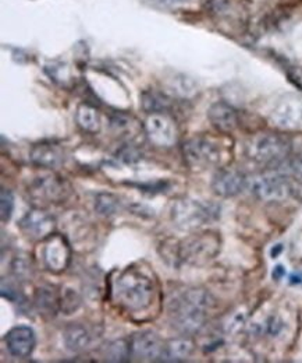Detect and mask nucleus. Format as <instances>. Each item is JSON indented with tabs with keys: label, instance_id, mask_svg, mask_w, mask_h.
Segmentation results:
<instances>
[{
	"label": "nucleus",
	"instance_id": "f257e3e1",
	"mask_svg": "<svg viewBox=\"0 0 302 363\" xmlns=\"http://www.w3.org/2000/svg\"><path fill=\"white\" fill-rule=\"evenodd\" d=\"M216 306L215 298L202 288H188L175 294L168 302V315L173 327L184 335L198 333Z\"/></svg>",
	"mask_w": 302,
	"mask_h": 363
},
{
	"label": "nucleus",
	"instance_id": "f03ea898",
	"mask_svg": "<svg viewBox=\"0 0 302 363\" xmlns=\"http://www.w3.org/2000/svg\"><path fill=\"white\" fill-rule=\"evenodd\" d=\"M112 298L127 312H145L155 298L153 281L142 270L127 267L115 278L112 284Z\"/></svg>",
	"mask_w": 302,
	"mask_h": 363
},
{
	"label": "nucleus",
	"instance_id": "7ed1b4c3",
	"mask_svg": "<svg viewBox=\"0 0 302 363\" xmlns=\"http://www.w3.org/2000/svg\"><path fill=\"white\" fill-rule=\"evenodd\" d=\"M247 157L262 167H281L293 151L291 141L283 135L259 133L247 144Z\"/></svg>",
	"mask_w": 302,
	"mask_h": 363
},
{
	"label": "nucleus",
	"instance_id": "20e7f679",
	"mask_svg": "<svg viewBox=\"0 0 302 363\" xmlns=\"http://www.w3.org/2000/svg\"><path fill=\"white\" fill-rule=\"evenodd\" d=\"M220 208L212 204L194 199H180L173 203L170 216L173 224L181 230H195L216 221Z\"/></svg>",
	"mask_w": 302,
	"mask_h": 363
},
{
	"label": "nucleus",
	"instance_id": "39448f33",
	"mask_svg": "<svg viewBox=\"0 0 302 363\" xmlns=\"http://www.w3.org/2000/svg\"><path fill=\"white\" fill-rule=\"evenodd\" d=\"M221 240L216 232H201L188 236L178 246V259L191 266H204L220 253Z\"/></svg>",
	"mask_w": 302,
	"mask_h": 363
},
{
	"label": "nucleus",
	"instance_id": "423d86ee",
	"mask_svg": "<svg viewBox=\"0 0 302 363\" xmlns=\"http://www.w3.org/2000/svg\"><path fill=\"white\" fill-rule=\"evenodd\" d=\"M181 151L185 164L194 171H207L220 165L223 160L221 145L212 137L197 136L188 138L182 144Z\"/></svg>",
	"mask_w": 302,
	"mask_h": 363
},
{
	"label": "nucleus",
	"instance_id": "0eeeda50",
	"mask_svg": "<svg viewBox=\"0 0 302 363\" xmlns=\"http://www.w3.org/2000/svg\"><path fill=\"white\" fill-rule=\"evenodd\" d=\"M27 193L35 203L59 204L69 199L71 194V186L64 178L53 172H45L30 179Z\"/></svg>",
	"mask_w": 302,
	"mask_h": 363
},
{
	"label": "nucleus",
	"instance_id": "6e6552de",
	"mask_svg": "<svg viewBox=\"0 0 302 363\" xmlns=\"http://www.w3.org/2000/svg\"><path fill=\"white\" fill-rule=\"evenodd\" d=\"M252 194L265 203H283L294 193V186L283 172L270 171L257 177L251 183Z\"/></svg>",
	"mask_w": 302,
	"mask_h": 363
},
{
	"label": "nucleus",
	"instance_id": "1a4fd4ad",
	"mask_svg": "<svg viewBox=\"0 0 302 363\" xmlns=\"http://www.w3.org/2000/svg\"><path fill=\"white\" fill-rule=\"evenodd\" d=\"M43 267L47 272H66L71 263V247L69 240L59 233H52L42 240Z\"/></svg>",
	"mask_w": 302,
	"mask_h": 363
},
{
	"label": "nucleus",
	"instance_id": "9d476101",
	"mask_svg": "<svg viewBox=\"0 0 302 363\" xmlns=\"http://www.w3.org/2000/svg\"><path fill=\"white\" fill-rule=\"evenodd\" d=\"M166 344L153 331H139L129 338L131 358L146 362L163 361Z\"/></svg>",
	"mask_w": 302,
	"mask_h": 363
},
{
	"label": "nucleus",
	"instance_id": "9b49d317",
	"mask_svg": "<svg viewBox=\"0 0 302 363\" xmlns=\"http://www.w3.org/2000/svg\"><path fill=\"white\" fill-rule=\"evenodd\" d=\"M144 129L149 141L156 147H172L177 141V126L169 113H149Z\"/></svg>",
	"mask_w": 302,
	"mask_h": 363
},
{
	"label": "nucleus",
	"instance_id": "f8f14e48",
	"mask_svg": "<svg viewBox=\"0 0 302 363\" xmlns=\"http://www.w3.org/2000/svg\"><path fill=\"white\" fill-rule=\"evenodd\" d=\"M270 121L279 129H296L302 122V96L297 94L284 95L273 108Z\"/></svg>",
	"mask_w": 302,
	"mask_h": 363
},
{
	"label": "nucleus",
	"instance_id": "ddd939ff",
	"mask_svg": "<svg viewBox=\"0 0 302 363\" xmlns=\"http://www.w3.org/2000/svg\"><path fill=\"white\" fill-rule=\"evenodd\" d=\"M21 230L34 240H43L52 233H54L56 221L52 214L40 207L30 210L18 223Z\"/></svg>",
	"mask_w": 302,
	"mask_h": 363
},
{
	"label": "nucleus",
	"instance_id": "4468645a",
	"mask_svg": "<svg viewBox=\"0 0 302 363\" xmlns=\"http://www.w3.org/2000/svg\"><path fill=\"white\" fill-rule=\"evenodd\" d=\"M247 186V177L234 168H221L214 175L211 187L216 196L230 199L238 196Z\"/></svg>",
	"mask_w": 302,
	"mask_h": 363
},
{
	"label": "nucleus",
	"instance_id": "2eb2a0df",
	"mask_svg": "<svg viewBox=\"0 0 302 363\" xmlns=\"http://www.w3.org/2000/svg\"><path fill=\"white\" fill-rule=\"evenodd\" d=\"M4 342L7 347V351L10 352L11 357L18 358V359H25L31 357V354L35 350L37 338L35 333L31 327L27 325H18L11 328L6 337Z\"/></svg>",
	"mask_w": 302,
	"mask_h": 363
},
{
	"label": "nucleus",
	"instance_id": "dca6fc26",
	"mask_svg": "<svg viewBox=\"0 0 302 363\" xmlns=\"http://www.w3.org/2000/svg\"><path fill=\"white\" fill-rule=\"evenodd\" d=\"M208 119L217 132L231 133L238 128V112L227 102H215L208 111Z\"/></svg>",
	"mask_w": 302,
	"mask_h": 363
},
{
	"label": "nucleus",
	"instance_id": "f3484780",
	"mask_svg": "<svg viewBox=\"0 0 302 363\" xmlns=\"http://www.w3.org/2000/svg\"><path fill=\"white\" fill-rule=\"evenodd\" d=\"M30 160L37 167L54 169L63 164V151L54 144H37L30 152Z\"/></svg>",
	"mask_w": 302,
	"mask_h": 363
},
{
	"label": "nucleus",
	"instance_id": "a211bd4d",
	"mask_svg": "<svg viewBox=\"0 0 302 363\" xmlns=\"http://www.w3.org/2000/svg\"><path fill=\"white\" fill-rule=\"evenodd\" d=\"M63 341L69 351L83 352L92 342V334L89 328L81 323H70L64 327Z\"/></svg>",
	"mask_w": 302,
	"mask_h": 363
},
{
	"label": "nucleus",
	"instance_id": "6ab92c4d",
	"mask_svg": "<svg viewBox=\"0 0 302 363\" xmlns=\"http://www.w3.org/2000/svg\"><path fill=\"white\" fill-rule=\"evenodd\" d=\"M34 303L42 315L54 318L57 312H60V292H57L54 286L42 285L35 291Z\"/></svg>",
	"mask_w": 302,
	"mask_h": 363
},
{
	"label": "nucleus",
	"instance_id": "aec40b11",
	"mask_svg": "<svg viewBox=\"0 0 302 363\" xmlns=\"http://www.w3.org/2000/svg\"><path fill=\"white\" fill-rule=\"evenodd\" d=\"M194 341L190 337H178L166 342L165 347V362H181L190 358L194 352Z\"/></svg>",
	"mask_w": 302,
	"mask_h": 363
},
{
	"label": "nucleus",
	"instance_id": "412c9836",
	"mask_svg": "<svg viewBox=\"0 0 302 363\" xmlns=\"http://www.w3.org/2000/svg\"><path fill=\"white\" fill-rule=\"evenodd\" d=\"M173 99L166 94L158 91H145L142 94V108L149 113H169L172 109Z\"/></svg>",
	"mask_w": 302,
	"mask_h": 363
},
{
	"label": "nucleus",
	"instance_id": "4be33fe9",
	"mask_svg": "<svg viewBox=\"0 0 302 363\" xmlns=\"http://www.w3.org/2000/svg\"><path fill=\"white\" fill-rule=\"evenodd\" d=\"M76 122L81 130H84L86 133H91V135L99 133V130L102 128L100 115L98 113V111L93 106L86 105V104H83L77 108Z\"/></svg>",
	"mask_w": 302,
	"mask_h": 363
},
{
	"label": "nucleus",
	"instance_id": "5701e85b",
	"mask_svg": "<svg viewBox=\"0 0 302 363\" xmlns=\"http://www.w3.org/2000/svg\"><path fill=\"white\" fill-rule=\"evenodd\" d=\"M120 208V199L112 193H99L95 199V210L99 216H115Z\"/></svg>",
	"mask_w": 302,
	"mask_h": 363
},
{
	"label": "nucleus",
	"instance_id": "b1692460",
	"mask_svg": "<svg viewBox=\"0 0 302 363\" xmlns=\"http://www.w3.org/2000/svg\"><path fill=\"white\" fill-rule=\"evenodd\" d=\"M103 357L109 362H126L131 358V351H129V340H117L110 342L105 351Z\"/></svg>",
	"mask_w": 302,
	"mask_h": 363
},
{
	"label": "nucleus",
	"instance_id": "393cba45",
	"mask_svg": "<svg viewBox=\"0 0 302 363\" xmlns=\"http://www.w3.org/2000/svg\"><path fill=\"white\" fill-rule=\"evenodd\" d=\"M81 306V296L80 294L70 286H64L60 291V312L64 315H71L79 311Z\"/></svg>",
	"mask_w": 302,
	"mask_h": 363
},
{
	"label": "nucleus",
	"instance_id": "a878e982",
	"mask_svg": "<svg viewBox=\"0 0 302 363\" xmlns=\"http://www.w3.org/2000/svg\"><path fill=\"white\" fill-rule=\"evenodd\" d=\"M28 256H16L11 262V272L14 274V278L18 281L21 279H28L33 272V266L31 262L27 259Z\"/></svg>",
	"mask_w": 302,
	"mask_h": 363
},
{
	"label": "nucleus",
	"instance_id": "bb28decb",
	"mask_svg": "<svg viewBox=\"0 0 302 363\" xmlns=\"http://www.w3.org/2000/svg\"><path fill=\"white\" fill-rule=\"evenodd\" d=\"M0 204H1V223H7L11 218L14 211V196L6 187H1Z\"/></svg>",
	"mask_w": 302,
	"mask_h": 363
},
{
	"label": "nucleus",
	"instance_id": "cd10ccee",
	"mask_svg": "<svg viewBox=\"0 0 302 363\" xmlns=\"http://www.w3.org/2000/svg\"><path fill=\"white\" fill-rule=\"evenodd\" d=\"M289 167V171L297 177H302V147L298 150L291 151L290 157L287 158V161L284 162Z\"/></svg>",
	"mask_w": 302,
	"mask_h": 363
},
{
	"label": "nucleus",
	"instance_id": "c85d7f7f",
	"mask_svg": "<svg viewBox=\"0 0 302 363\" xmlns=\"http://www.w3.org/2000/svg\"><path fill=\"white\" fill-rule=\"evenodd\" d=\"M119 158L122 160V161H124L126 164H132V162H137V161H139V158H141V154H139V151L135 148V147H132V145H124L120 151H119Z\"/></svg>",
	"mask_w": 302,
	"mask_h": 363
},
{
	"label": "nucleus",
	"instance_id": "c756f323",
	"mask_svg": "<svg viewBox=\"0 0 302 363\" xmlns=\"http://www.w3.org/2000/svg\"><path fill=\"white\" fill-rule=\"evenodd\" d=\"M283 327V323L277 318H270L267 320V333L272 335H276L280 333Z\"/></svg>",
	"mask_w": 302,
	"mask_h": 363
},
{
	"label": "nucleus",
	"instance_id": "7c9ffc66",
	"mask_svg": "<svg viewBox=\"0 0 302 363\" xmlns=\"http://www.w3.org/2000/svg\"><path fill=\"white\" fill-rule=\"evenodd\" d=\"M291 80L302 89V69H296L291 74H290Z\"/></svg>",
	"mask_w": 302,
	"mask_h": 363
},
{
	"label": "nucleus",
	"instance_id": "2f4dec72",
	"mask_svg": "<svg viewBox=\"0 0 302 363\" xmlns=\"http://www.w3.org/2000/svg\"><path fill=\"white\" fill-rule=\"evenodd\" d=\"M151 1L155 4H159V6H174V4L184 3L187 0H151Z\"/></svg>",
	"mask_w": 302,
	"mask_h": 363
},
{
	"label": "nucleus",
	"instance_id": "473e14b6",
	"mask_svg": "<svg viewBox=\"0 0 302 363\" xmlns=\"http://www.w3.org/2000/svg\"><path fill=\"white\" fill-rule=\"evenodd\" d=\"M272 275H273V279L279 281V279H281L286 275V270H284L283 266H276L274 270L272 272Z\"/></svg>",
	"mask_w": 302,
	"mask_h": 363
},
{
	"label": "nucleus",
	"instance_id": "72a5a7b5",
	"mask_svg": "<svg viewBox=\"0 0 302 363\" xmlns=\"http://www.w3.org/2000/svg\"><path fill=\"white\" fill-rule=\"evenodd\" d=\"M281 250H283V246H281V245H276V247H273V249H272V257L274 259V257H276Z\"/></svg>",
	"mask_w": 302,
	"mask_h": 363
}]
</instances>
